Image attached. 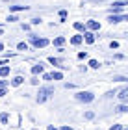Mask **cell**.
Returning <instances> with one entry per match:
<instances>
[{"mask_svg": "<svg viewBox=\"0 0 128 130\" xmlns=\"http://www.w3.org/2000/svg\"><path fill=\"white\" fill-rule=\"evenodd\" d=\"M52 95H54V87H52V86H41V87H39V91H37V102L43 104Z\"/></svg>", "mask_w": 128, "mask_h": 130, "instance_id": "cell-1", "label": "cell"}, {"mask_svg": "<svg viewBox=\"0 0 128 130\" xmlns=\"http://www.w3.org/2000/svg\"><path fill=\"white\" fill-rule=\"evenodd\" d=\"M28 37H30V43L35 46V48H45V46H48V45H50V41L46 39V37H37L35 34H30Z\"/></svg>", "mask_w": 128, "mask_h": 130, "instance_id": "cell-2", "label": "cell"}, {"mask_svg": "<svg viewBox=\"0 0 128 130\" xmlns=\"http://www.w3.org/2000/svg\"><path fill=\"white\" fill-rule=\"evenodd\" d=\"M74 99L78 100V102H84V104H89L95 100V95H93L91 91H78L76 95H74Z\"/></svg>", "mask_w": 128, "mask_h": 130, "instance_id": "cell-3", "label": "cell"}, {"mask_svg": "<svg viewBox=\"0 0 128 130\" xmlns=\"http://www.w3.org/2000/svg\"><path fill=\"white\" fill-rule=\"evenodd\" d=\"M85 26H87V30H91V32H98V30H100V22L93 21V19L85 21Z\"/></svg>", "mask_w": 128, "mask_h": 130, "instance_id": "cell-4", "label": "cell"}, {"mask_svg": "<svg viewBox=\"0 0 128 130\" xmlns=\"http://www.w3.org/2000/svg\"><path fill=\"white\" fill-rule=\"evenodd\" d=\"M108 21L112 22V24H119V22L124 21V17L121 15V13H109V15H108Z\"/></svg>", "mask_w": 128, "mask_h": 130, "instance_id": "cell-5", "label": "cell"}, {"mask_svg": "<svg viewBox=\"0 0 128 130\" xmlns=\"http://www.w3.org/2000/svg\"><path fill=\"white\" fill-rule=\"evenodd\" d=\"M84 41H85L87 45H93V43H95V32L85 30V32H84Z\"/></svg>", "mask_w": 128, "mask_h": 130, "instance_id": "cell-6", "label": "cell"}, {"mask_svg": "<svg viewBox=\"0 0 128 130\" xmlns=\"http://www.w3.org/2000/svg\"><path fill=\"white\" fill-rule=\"evenodd\" d=\"M84 43V34H78V35H72L71 37V45L72 46H80Z\"/></svg>", "mask_w": 128, "mask_h": 130, "instance_id": "cell-7", "label": "cell"}, {"mask_svg": "<svg viewBox=\"0 0 128 130\" xmlns=\"http://www.w3.org/2000/svg\"><path fill=\"white\" fill-rule=\"evenodd\" d=\"M22 84H24V76L17 74V76H13V78H11V86H13V87H21Z\"/></svg>", "mask_w": 128, "mask_h": 130, "instance_id": "cell-8", "label": "cell"}, {"mask_svg": "<svg viewBox=\"0 0 128 130\" xmlns=\"http://www.w3.org/2000/svg\"><path fill=\"white\" fill-rule=\"evenodd\" d=\"M117 97H119L121 102H128V86H126V87H123L121 91H117Z\"/></svg>", "mask_w": 128, "mask_h": 130, "instance_id": "cell-9", "label": "cell"}, {"mask_svg": "<svg viewBox=\"0 0 128 130\" xmlns=\"http://www.w3.org/2000/svg\"><path fill=\"white\" fill-rule=\"evenodd\" d=\"M48 63L52 65V67H60V69H67L65 65H61V60H60V58H54V56H50V58H48Z\"/></svg>", "mask_w": 128, "mask_h": 130, "instance_id": "cell-10", "label": "cell"}, {"mask_svg": "<svg viewBox=\"0 0 128 130\" xmlns=\"http://www.w3.org/2000/svg\"><path fill=\"white\" fill-rule=\"evenodd\" d=\"M43 73H45V63L39 61V63H35L32 67V74H43Z\"/></svg>", "mask_w": 128, "mask_h": 130, "instance_id": "cell-11", "label": "cell"}, {"mask_svg": "<svg viewBox=\"0 0 128 130\" xmlns=\"http://www.w3.org/2000/svg\"><path fill=\"white\" fill-rule=\"evenodd\" d=\"M65 43H67V39L63 37V35H58V37H54V41H52V45L58 46V48H61V46L65 45Z\"/></svg>", "mask_w": 128, "mask_h": 130, "instance_id": "cell-12", "label": "cell"}, {"mask_svg": "<svg viewBox=\"0 0 128 130\" xmlns=\"http://www.w3.org/2000/svg\"><path fill=\"white\" fill-rule=\"evenodd\" d=\"M11 73V67L9 65H0V78H8Z\"/></svg>", "mask_w": 128, "mask_h": 130, "instance_id": "cell-13", "label": "cell"}, {"mask_svg": "<svg viewBox=\"0 0 128 130\" xmlns=\"http://www.w3.org/2000/svg\"><path fill=\"white\" fill-rule=\"evenodd\" d=\"M30 8L28 6H9V11L11 13H19V11H28Z\"/></svg>", "mask_w": 128, "mask_h": 130, "instance_id": "cell-14", "label": "cell"}, {"mask_svg": "<svg viewBox=\"0 0 128 130\" xmlns=\"http://www.w3.org/2000/svg\"><path fill=\"white\" fill-rule=\"evenodd\" d=\"M72 26H74V30H76V32H82V34H84V32L87 30V26L84 24V22H80V21H78V22H74Z\"/></svg>", "mask_w": 128, "mask_h": 130, "instance_id": "cell-15", "label": "cell"}, {"mask_svg": "<svg viewBox=\"0 0 128 130\" xmlns=\"http://www.w3.org/2000/svg\"><path fill=\"white\" fill-rule=\"evenodd\" d=\"M52 80H63V73L61 71H52Z\"/></svg>", "mask_w": 128, "mask_h": 130, "instance_id": "cell-16", "label": "cell"}, {"mask_svg": "<svg viewBox=\"0 0 128 130\" xmlns=\"http://www.w3.org/2000/svg\"><path fill=\"white\" fill-rule=\"evenodd\" d=\"M115 110H117L119 113H128V104H124V102H123V104H119Z\"/></svg>", "mask_w": 128, "mask_h": 130, "instance_id": "cell-17", "label": "cell"}, {"mask_svg": "<svg viewBox=\"0 0 128 130\" xmlns=\"http://www.w3.org/2000/svg\"><path fill=\"white\" fill-rule=\"evenodd\" d=\"M113 82H128V76H123V74H113Z\"/></svg>", "mask_w": 128, "mask_h": 130, "instance_id": "cell-18", "label": "cell"}, {"mask_svg": "<svg viewBox=\"0 0 128 130\" xmlns=\"http://www.w3.org/2000/svg\"><path fill=\"white\" fill-rule=\"evenodd\" d=\"M9 121V113L8 111H4V113H0V125H6V123Z\"/></svg>", "mask_w": 128, "mask_h": 130, "instance_id": "cell-19", "label": "cell"}, {"mask_svg": "<svg viewBox=\"0 0 128 130\" xmlns=\"http://www.w3.org/2000/svg\"><path fill=\"white\" fill-rule=\"evenodd\" d=\"M17 50H21V52H24V50H28V45L24 43V41H21V43H17Z\"/></svg>", "mask_w": 128, "mask_h": 130, "instance_id": "cell-20", "label": "cell"}, {"mask_svg": "<svg viewBox=\"0 0 128 130\" xmlns=\"http://www.w3.org/2000/svg\"><path fill=\"white\" fill-rule=\"evenodd\" d=\"M87 65H89L91 69H98V67H100V63H98L97 60H89V63H87Z\"/></svg>", "mask_w": 128, "mask_h": 130, "instance_id": "cell-21", "label": "cell"}, {"mask_svg": "<svg viewBox=\"0 0 128 130\" xmlns=\"http://www.w3.org/2000/svg\"><path fill=\"white\" fill-rule=\"evenodd\" d=\"M84 117H85L87 121H91L93 117H95V111H91V110H89V111H85V113H84Z\"/></svg>", "mask_w": 128, "mask_h": 130, "instance_id": "cell-22", "label": "cell"}, {"mask_svg": "<svg viewBox=\"0 0 128 130\" xmlns=\"http://www.w3.org/2000/svg\"><path fill=\"white\" fill-rule=\"evenodd\" d=\"M41 76H43V80H45V82H52V73H43Z\"/></svg>", "mask_w": 128, "mask_h": 130, "instance_id": "cell-23", "label": "cell"}, {"mask_svg": "<svg viewBox=\"0 0 128 130\" xmlns=\"http://www.w3.org/2000/svg\"><path fill=\"white\" fill-rule=\"evenodd\" d=\"M58 15H60V21L63 22V21L67 19V9H61V11H60V13H58Z\"/></svg>", "mask_w": 128, "mask_h": 130, "instance_id": "cell-24", "label": "cell"}, {"mask_svg": "<svg viewBox=\"0 0 128 130\" xmlns=\"http://www.w3.org/2000/svg\"><path fill=\"white\" fill-rule=\"evenodd\" d=\"M6 21H8V22H17V21H19V17H17V15H8V19H6Z\"/></svg>", "mask_w": 128, "mask_h": 130, "instance_id": "cell-25", "label": "cell"}, {"mask_svg": "<svg viewBox=\"0 0 128 130\" xmlns=\"http://www.w3.org/2000/svg\"><path fill=\"white\" fill-rule=\"evenodd\" d=\"M87 58V52L84 50V52H78V60H85Z\"/></svg>", "mask_w": 128, "mask_h": 130, "instance_id": "cell-26", "label": "cell"}, {"mask_svg": "<svg viewBox=\"0 0 128 130\" xmlns=\"http://www.w3.org/2000/svg\"><path fill=\"white\" fill-rule=\"evenodd\" d=\"M30 82H32V84H33V86H37V84H39V78H37V74H33Z\"/></svg>", "mask_w": 128, "mask_h": 130, "instance_id": "cell-27", "label": "cell"}, {"mask_svg": "<svg viewBox=\"0 0 128 130\" xmlns=\"http://www.w3.org/2000/svg\"><path fill=\"white\" fill-rule=\"evenodd\" d=\"M113 95H117V91H115V89H113V91H108V93H106L104 97H106V99H112Z\"/></svg>", "mask_w": 128, "mask_h": 130, "instance_id": "cell-28", "label": "cell"}, {"mask_svg": "<svg viewBox=\"0 0 128 130\" xmlns=\"http://www.w3.org/2000/svg\"><path fill=\"white\" fill-rule=\"evenodd\" d=\"M8 84H9L8 80H0V89H4V87H8Z\"/></svg>", "mask_w": 128, "mask_h": 130, "instance_id": "cell-29", "label": "cell"}, {"mask_svg": "<svg viewBox=\"0 0 128 130\" xmlns=\"http://www.w3.org/2000/svg\"><path fill=\"white\" fill-rule=\"evenodd\" d=\"M8 95V87H4V89H0V97H6Z\"/></svg>", "mask_w": 128, "mask_h": 130, "instance_id": "cell-30", "label": "cell"}, {"mask_svg": "<svg viewBox=\"0 0 128 130\" xmlns=\"http://www.w3.org/2000/svg\"><path fill=\"white\" fill-rule=\"evenodd\" d=\"M109 130H123V126L121 125H113V126H109Z\"/></svg>", "mask_w": 128, "mask_h": 130, "instance_id": "cell-31", "label": "cell"}, {"mask_svg": "<svg viewBox=\"0 0 128 130\" xmlns=\"http://www.w3.org/2000/svg\"><path fill=\"white\" fill-rule=\"evenodd\" d=\"M32 24H41V19H39V17H35V19H32Z\"/></svg>", "mask_w": 128, "mask_h": 130, "instance_id": "cell-32", "label": "cell"}, {"mask_svg": "<svg viewBox=\"0 0 128 130\" xmlns=\"http://www.w3.org/2000/svg\"><path fill=\"white\" fill-rule=\"evenodd\" d=\"M109 46H112V48H119V43H117V41H112V43H109Z\"/></svg>", "mask_w": 128, "mask_h": 130, "instance_id": "cell-33", "label": "cell"}, {"mask_svg": "<svg viewBox=\"0 0 128 130\" xmlns=\"http://www.w3.org/2000/svg\"><path fill=\"white\" fill-rule=\"evenodd\" d=\"M60 130H74V128H72V126H69V125H63Z\"/></svg>", "mask_w": 128, "mask_h": 130, "instance_id": "cell-34", "label": "cell"}, {"mask_svg": "<svg viewBox=\"0 0 128 130\" xmlns=\"http://www.w3.org/2000/svg\"><path fill=\"white\" fill-rule=\"evenodd\" d=\"M48 130H60V128H56L54 125H48Z\"/></svg>", "mask_w": 128, "mask_h": 130, "instance_id": "cell-35", "label": "cell"}, {"mask_svg": "<svg viewBox=\"0 0 128 130\" xmlns=\"http://www.w3.org/2000/svg\"><path fill=\"white\" fill-rule=\"evenodd\" d=\"M8 63H9L8 60H2V61H0V65H8Z\"/></svg>", "mask_w": 128, "mask_h": 130, "instance_id": "cell-36", "label": "cell"}, {"mask_svg": "<svg viewBox=\"0 0 128 130\" xmlns=\"http://www.w3.org/2000/svg\"><path fill=\"white\" fill-rule=\"evenodd\" d=\"M2 50H4V43L0 41V52H2Z\"/></svg>", "mask_w": 128, "mask_h": 130, "instance_id": "cell-37", "label": "cell"}, {"mask_svg": "<svg viewBox=\"0 0 128 130\" xmlns=\"http://www.w3.org/2000/svg\"><path fill=\"white\" fill-rule=\"evenodd\" d=\"M123 17H124V21H128V13H124V15H123Z\"/></svg>", "mask_w": 128, "mask_h": 130, "instance_id": "cell-38", "label": "cell"}, {"mask_svg": "<svg viewBox=\"0 0 128 130\" xmlns=\"http://www.w3.org/2000/svg\"><path fill=\"white\" fill-rule=\"evenodd\" d=\"M2 34H4V28H2V26H0V35H2Z\"/></svg>", "mask_w": 128, "mask_h": 130, "instance_id": "cell-39", "label": "cell"}, {"mask_svg": "<svg viewBox=\"0 0 128 130\" xmlns=\"http://www.w3.org/2000/svg\"><path fill=\"white\" fill-rule=\"evenodd\" d=\"M32 130H37V128H32Z\"/></svg>", "mask_w": 128, "mask_h": 130, "instance_id": "cell-40", "label": "cell"}, {"mask_svg": "<svg viewBox=\"0 0 128 130\" xmlns=\"http://www.w3.org/2000/svg\"><path fill=\"white\" fill-rule=\"evenodd\" d=\"M123 130H128V128H123Z\"/></svg>", "mask_w": 128, "mask_h": 130, "instance_id": "cell-41", "label": "cell"}]
</instances>
